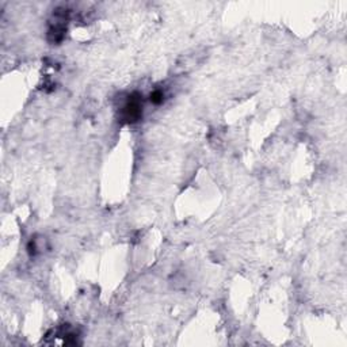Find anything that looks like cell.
<instances>
[{
    "mask_svg": "<svg viewBox=\"0 0 347 347\" xmlns=\"http://www.w3.org/2000/svg\"><path fill=\"white\" fill-rule=\"evenodd\" d=\"M143 96L140 95L139 92H133L132 95H129L128 100L121 109V120L126 122V124H133L140 120V117L143 114Z\"/></svg>",
    "mask_w": 347,
    "mask_h": 347,
    "instance_id": "1",
    "label": "cell"
},
{
    "mask_svg": "<svg viewBox=\"0 0 347 347\" xmlns=\"http://www.w3.org/2000/svg\"><path fill=\"white\" fill-rule=\"evenodd\" d=\"M149 100H151L153 104L163 103L164 92L162 91V90H155L153 92H151V95H149Z\"/></svg>",
    "mask_w": 347,
    "mask_h": 347,
    "instance_id": "2",
    "label": "cell"
}]
</instances>
